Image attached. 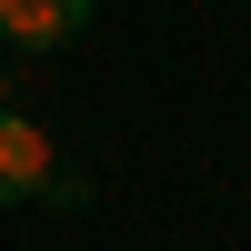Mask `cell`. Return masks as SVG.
Masks as SVG:
<instances>
[{"label": "cell", "instance_id": "6da1fadb", "mask_svg": "<svg viewBox=\"0 0 251 251\" xmlns=\"http://www.w3.org/2000/svg\"><path fill=\"white\" fill-rule=\"evenodd\" d=\"M50 131H40L30 111H0V211H20V201H40L50 191Z\"/></svg>", "mask_w": 251, "mask_h": 251}, {"label": "cell", "instance_id": "7a4b0ae2", "mask_svg": "<svg viewBox=\"0 0 251 251\" xmlns=\"http://www.w3.org/2000/svg\"><path fill=\"white\" fill-rule=\"evenodd\" d=\"M91 30V0H0V40L10 50H60Z\"/></svg>", "mask_w": 251, "mask_h": 251}]
</instances>
